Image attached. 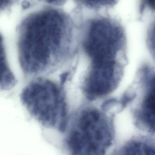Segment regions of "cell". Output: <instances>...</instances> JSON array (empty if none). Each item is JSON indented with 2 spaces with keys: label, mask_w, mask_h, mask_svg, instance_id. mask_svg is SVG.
Segmentation results:
<instances>
[{
  "label": "cell",
  "mask_w": 155,
  "mask_h": 155,
  "mask_svg": "<svg viewBox=\"0 0 155 155\" xmlns=\"http://www.w3.org/2000/svg\"><path fill=\"white\" fill-rule=\"evenodd\" d=\"M20 98L29 114L44 126L65 131L68 118L63 85L35 77L23 88Z\"/></svg>",
  "instance_id": "cell-2"
},
{
  "label": "cell",
  "mask_w": 155,
  "mask_h": 155,
  "mask_svg": "<svg viewBox=\"0 0 155 155\" xmlns=\"http://www.w3.org/2000/svg\"><path fill=\"white\" fill-rule=\"evenodd\" d=\"M10 0H1V3H2V5H3L5 4H8V3L9 2Z\"/></svg>",
  "instance_id": "cell-13"
},
{
  "label": "cell",
  "mask_w": 155,
  "mask_h": 155,
  "mask_svg": "<svg viewBox=\"0 0 155 155\" xmlns=\"http://www.w3.org/2000/svg\"><path fill=\"white\" fill-rule=\"evenodd\" d=\"M146 42L148 49L155 61V21L148 30Z\"/></svg>",
  "instance_id": "cell-9"
},
{
  "label": "cell",
  "mask_w": 155,
  "mask_h": 155,
  "mask_svg": "<svg viewBox=\"0 0 155 155\" xmlns=\"http://www.w3.org/2000/svg\"><path fill=\"white\" fill-rule=\"evenodd\" d=\"M120 152L129 154H155V147L145 142L132 141L127 143Z\"/></svg>",
  "instance_id": "cell-7"
},
{
  "label": "cell",
  "mask_w": 155,
  "mask_h": 155,
  "mask_svg": "<svg viewBox=\"0 0 155 155\" xmlns=\"http://www.w3.org/2000/svg\"><path fill=\"white\" fill-rule=\"evenodd\" d=\"M49 3H57L58 5H62L66 2L67 0H45Z\"/></svg>",
  "instance_id": "cell-11"
},
{
  "label": "cell",
  "mask_w": 155,
  "mask_h": 155,
  "mask_svg": "<svg viewBox=\"0 0 155 155\" xmlns=\"http://www.w3.org/2000/svg\"><path fill=\"white\" fill-rule=\"evenodd\" d=\"M81 25L86 31L85 49L92 61L112 60L118 54H126L125 31L115 17L94 12L87 16Z\"/></svg>",
  "instance_id": "cell-4"
},
{
  "label": "cell",
  "mask_w": 155,
  "mask_h": 155,
  "mask_svg": "<svg viewBox=\"0 0 155 155\" xmlns=\"http://www.w3.org/2000/svg\"><path fill=\"white\" fill-rule=\"evenodd\" d=\"M137 82L144 93L140 117L149 129H155V68L147 66L138 72Z\"/></svg>",
  "instance_id": "cell-5"
},
{
  "label": "cell",
  "mask_w": 155,
  "mask_h": 155,
  "mask_svg": "<svg viewBox=\"0 0 155 155\" xmlns=\"http://www.w3.org/2000/svg\"><path fill=\"white\" fill-rule=\"evenodd\" d=\"M29 5L30 4L28 2L26 1L24 2H23L22 4L23 7L24 8H28L29 7Z\"/></svg>",
  "instance_id": "cell-12"
},
{
  "label": "cell",
  "mask_w": 155,
  "mask_h": 155,
  "mask_svg": "<svg viewBox=\"0 0 155 155\" xmlns=\"http://www.w3.org/2000/svg\"><path fill=\"white\" fill-rule=\"evenodd\" d=\"M16 83L15 76L11 71L6 58L3 39L1 38L0 43V88L9 90Z\"/></svg>",
  "instance_id": "cell-6"
},
{
  "label": "cell",
  "mask_w": 155,
  "mask_h": 155,
  "mask_svg": "<svg viewBox=\"0 0 155 155\" xmlns=\"http://www.w3.org/2000/svg\"><path fill=\"white\" fill-rule=\"evenodd\" d=\"M77 6L98 11L102 9L112 8L119 0H73Z\"/></svg>",
  "instance_id": "cell-8"
},
{
  "label": "cell",
  "mask_w": 155,
  "mask_h": 155,
  "mask_svg": "<svg viewBox=\"0 0 155 155\" xmlns=\"http://www.w3.org/2000/svg\"><path fill=\"white\" fill-rule=\"evenodd\" d=\"M68 126L65 145L73 154H103L111 144L113 136L112 120L97 109L82 110Z\"/></svg>",
  "instance_id": "cell-3"
},
{
  "label": "cell",
  "mask_w": 155,
  "mask_h": 155,
  "mask_svg": "<svg viewBox=\"0 0 155 155\" xmlns=\"http://www.w3.org/2000/svg\"><path fill=\"white\" fill-rule=\"evenodd\" d=\"M146 8L155 12V0H140L139 12L142 14Z\"/></svg>",
  "instance_id": "cell-10"
},
{
  "label": "cell",
  "mask_w": 155,
  "mask_h": 155,
  "mask_svg": "<svg viewBox=\"0 0 155 155\" xmlns=\"http://www.w3.org/2000/svg\"><path fill=\"white\" fill-rule=\"evenodd\" d=\"M64 12L49 10L26 21L18 41L19 62L24 74L35 78L55 72L68 57L74 23Z\"/></svg>",
  "instance_id": "cell-1"
}]
</instances>
